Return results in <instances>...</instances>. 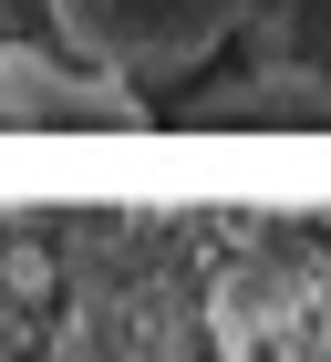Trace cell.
<instances>
[{
  "mask_svg": "<svg viewBox=\"0 0 331 362\" xmlns=\"http://www.w3.org/2000/svg\"><path fill=\"white\" fill-rule=\"evenodd\" d=\"M248 11L259 0H52L62 42L114 83H176L197 62H218Z\"/></svg>",
  "mask_w": 331,
  "mask_h": 362,
  "instance_id": "1",
  "label": "cell"
},
{
  "mask_svg": "<svg viewBox=\"0 0 331 362\" xmlns=\"http://www.w3.org/2000/svg\"><path fill=\"white\" fill-rule=\"evenodd\" d=\"M0 124H145L135 83H114V73H93L83 52H31V42H11L0 52Z\"/></svg>",
  "mask_w": 331,
  "mask_h": 362,
  "instance_id": "2",
  "label": "cell"
}]
</instances>
